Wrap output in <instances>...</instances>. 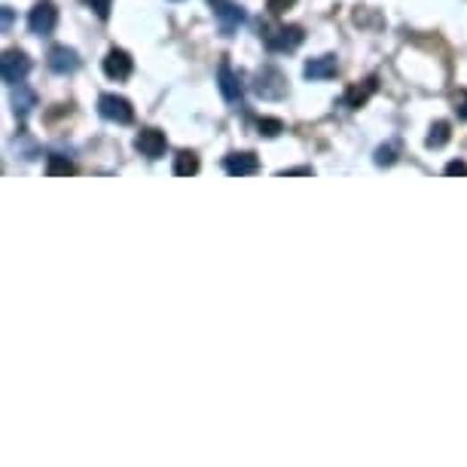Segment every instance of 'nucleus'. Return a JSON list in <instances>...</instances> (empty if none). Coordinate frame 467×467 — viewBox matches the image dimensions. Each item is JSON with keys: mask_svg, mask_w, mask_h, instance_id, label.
<instances>
[{"mask_svg": "<svg viewBox=\"0 0 467 467\" xmlns=\"http://www.w3.org/2000/svg\"><path fill=\"white\" fill-rule=\"evenodd\" d=\"M55 25H59V10H55V4L53 0H40V4L31 10V16H28V28H31V34L49 37V34L55 31Z\"/></svg>", "mask_w": 467, "mask_h": 467, "instance_id": "20e7f679", "label": "nucleus"}, {"mask_svg": "<svg viewBox=\"0 0 467 467\" xmlns=\"http://www.w3.org/2000/svg\"><path fill=\"white\" fill-rule=\"evenodd\" d=\"M394 160H397V147L394 143H385V147L376 150V165H394Z\"/></svg>", "mask_w": 467, "mask_h": 467, "instance_id": "6ab92c4d", "label": "nucleus"}, {"mask_svg": "<svg viewBox=\"0 0 467 467\" xmlns=\"http://www.w3.org/2000/svg\"><path fill=\"white\" fill-rule=\"evenodd\" d=\"M0 74L10 86L25 83V77L31 74V59L21 49H6L4 59H0Z\"/></svg>", "mask_w": 467, "mask_h": 467, "instance_id": "7ed1b4c3", "label": "nucleus"}, {"mask_svg": "<svg viewBox=\"0 0 467 467\" xmlns=\"http://www.w3.org/2000/svg\"><path fill=\"white\" fill-rule=\"evenodd\" d=\"M46 64H49V70H55V74H74V70L80 68V55H77L70 46H53L46 55Z\"/></svg>", "mask_w": 467, "mask_h": 467, "instance_id": "1a4fd4ad", "label": "nucleus"}, {"mask_svg": "<svg viewBox=\"0 0 467 467\" xmlns=\"http://www.w3.org/2000/svg\"><path fill=\"white\" fill-rule=\"evenodd\" d=\"M132 70H135V61L126 49H111V53L104 55V74L111 77V80H128Z\"/></svg>", "mask_w": 467, "mask_h": 467, "instance_id": "6e6552de", "label": "nucleus"}, {"mask_svg": "<svg viewBox=\"0 0 467 467\" xmlns=\"http://www.w3.org/2000/svg\"><path fill=\"white\" fill-rule=\"evenodd\" d=\"M293 4H297V0H269V4H266V10H269L272 16H282V12L291 10Z\"/></svg>", "mask_w": 467, "mask_h": 467, "instance_id": "412c9836", "label": "nucleus"}, {"mask_svg": "<svg viewBox=\"0 0 467 467\" xmlns=\"http://www.w3.org/2000/svg\"><path fill=\"white\" fill-rule=\"evenodd\" d=\"M214 6V16L220 21V31L226 34V37H233V31L244 21V10L239 4H233V0H211Z\"/></svg>", "mask_w": 467, "mask_h": 467, "instance_id": "0eeeda50", "label": "nucleus"}, {"mask_svg": "<svg viewBox=\"0 0 467 467\" xmlns=\"http://www.w3.org/2000/svg\"><path fill=\"white\" fill-rule=\"evenodd\" d=\"M254 92L263 98V102H278V98L287 95V77L278 68L266 64V68L257 70V77H254Z\"/></svg>", "mask_w": 467, "mask_h": 467, "instance_id": "f257e3e1", "label": "nucleus"}, {"mask_svg": "<svg viewBox=\"0 0 467 467\" xmlns=\"http://www.w3.org/2000/svg\"><path fill=\"white\" fill-rule=\"evenodd\" d=\"M373 92H376V77H370V80H364V83L348 86L346 95H342V102H346V107H351V111H357V107H364L366 102H370Z\"/></svg>", "mask_w": 467, "mask_h": 467, "instance_id": "ddd939ff", "label": "nucleus"}, {"mask_svg": "<svg viewBox=\"0 0 467 467\" xmlns=\"http://www.w3.org/2000/svg\"><path fill=\"white\" fill-rule=\"evenodd\" d=\"M336 70H340L336 55H321V59L306 61V77H308V80H330V77H336Z\"/></svg>", "mask_w": 467, "mask_h": 467, "instance_id": "f8f14e48", "label": "nucleus"}, {"mask_svg": "<svg viewBox=\"0 0 467 467\" xmlns=\"http://www.w3.org/2000/svg\"><path fill=\"white\" fill-rule=\"evenodd\" d=\"M98 113L111 122H119V126H128L135 119V107L128 98L122 95H102L98 98Z\"/></svg>", "mask_w": 467, "mask_h": 467, "instance_id": "39448f33", "label": "nucleus"}, {"mask_svg": "<svg viewBox=\"0 0 467 467\" xmlns=\"http://www.w3.org/2000/svg\"><path fill=\"white\" fill-rule=\"evenodd\" d=\"M83 4H89L92 10H95L98 19H107V16H111V0H83Z\"/></svg>", "mask_w": 467, "mask_h": 467, "instance_id": "aec40b11", "label": "nucleus"}, {"mask_svg": "<svg viewBox=\"0 0 467 467\" xmlns=\"http://www.w3.org/2000/svg\"><path fill=\"white\" fill-rule=\"evenodd\" d=\"M224 168H226V175H233V177H248L260 171V160H257L254 153H229L224 160Z\"/></svg>", "mask_w": 467, "mask_h": 467, "instance_id": "9d476101", "label": "nucleus"}, {"mask_svg": "<svg viewBox=\"0 0 467 467\" xmlns=\"http://www.w3.org/2000/svg\"><path fill=\"white\" fill-rule=\"evenodd\" d=\"M217 86H220V92H224L226 102H242V92H244L242 77L235 74V70L229 68L226 61L220 64V70H217Z\"/></svg>", "mask_w": 467, "mask_h": 467, "instance_id": "9b49d317", "label": "nucleus"}, {"mask_svg": "<svg viewBox=\"0 0 467 467\" xmlns=\"http://www.w3.org/2000/svg\"><path fill=\"white\" fill-rule=\"evenodd\" d=\"M449 138H452L449 122H434V126H430V135H428V147L430 150H440V147H447Z\"/></svg>", "mask_w": 467, "mask_h": 467, "instance_id": "dca6fc26", "label": "nucleus"}, {"mask_svg": "<svg viewBox=\"0 0 467 467\" xmlns=\"http://www.w3.org/2000/svg\"><path fill=\"white\" fill-rule=\"evenodd\" d=\"M263 40L272 53H291V49H297L299 43L306 40V31L299 25H278V28H266Z\"/></svg>", "mask_w": 467, "mask_h": 467, "instance_id": "f03ea898", "label": "nucleus"}, {"mask_svg": "<svg viewBox=\"0 0 467 467\" xmlns=\"http://www.w3.org/2000/svg\"><path fill=\"white\" fill-rule=\"evenodd\" d=\"M34 104H37V98H34V92L28 89L25 83L12 86V107H16V113H21V117H25V113L31 111Z\"/></svg>", "mask_w": 467, "mask_h": 467, "instance_id": "2eb2a0df", "label": "nucleus"}, {"mask_svg": "<svg viewBox=\"0 0 467 467\" xmlns=\"http://www.w3.org/2000/svg\"><path fill=\"white\" fill-rule=\"evenodd\" d=\"M10 21H12V10L10 6H4V28H10Z\"/></svg>", "mask_w": 467, "mask_h": 467, "instance_id": "393cba45", "label": "nucleus"}, {"mask_svg": "<svg viewBox=\"0 0 467 467\" xmlns=\"http://www.w3.org/2000/svg\"><path fill=\"white\" fill-rule=\"evenodd\" d=\"M447 175H452V177H455V175H467V162H449L447 165Z\"/></svg>", "mask_w": 467, "mask_h": 467, "instance_id": "5701e85b", "label": "nucleus"}, {"mask_svg": "<svg viewBox=\"0 0 467 467\" xmlns=\"http://www.w3.org/2000/svg\"><path fill=\"white\" fill-rule=\"evenodd\" d=\"M135 150L141 156H147V160H162L165 150H168V141H165L160 128H141L138 138H135Z\"/></svg>", "mask_w": 467, "mask_h": 467, "instance_id": "423d86ee", "label": "nucleus"}, {"mask_svg": "<svg viewBox=\"0 0 467 467\" xmlns=\"http://www.w3.org/2000/svg\"><path fill=\"white\" fill-rule=\"evenodd\" d=\"M175 175H177V177H193V175H199V156L193 153V150H181V153L175 156Z\"/></svg>", "mask_w": 467, "mask_h": 467, "instance_id": "4468645a", "label": "nucleus"}, {"mask_svg": "<svg viewBox=\"0 0 467 467\" xmlns=\"http://www.w3.org/2000/svg\"><path fill=\"white\" fill-rule=\"evenodd\" d=\"M282 175H312V168H287Z\"/></svg>", "mask_w": 467, "mask_h": 467, "instance_id": "b1692460", "label": "nucleus"}, {"mask_svg": "<svg viewBox=\"0 0 467 467\" xmlns=\"http://www.w3.org/2000/svg\"><path fill=\"white\" fill-rule=\"evenodd\" d=\"M257 128H260L263 138H278V135L284 132V122L282 119H272V117H263L257 122Z\"/></svg>", "mask_w": 467, "mask_h": 467, "instance_id": "a211bd4d", "label": "nucleus"}, {"mask_svg": "<svg viewBox=\"0 0 467 467\" xmlns=\"http://www.w3.org/2000/svg\"><path fill=\"white\" fill-rule=\"evenodd\" d=\"M455 113H458V119H467V89H462L455 95Z\"/></svg>", "mask_w": 467, "mask_h": 467, "instance_id": "4be33fe9", "label": "nucleus"}, {"mask_svg": "<svg viewBox=\"0 0 467 467\" xmlns=\"http://www.w3.org/2000/svg\"><path fill=\"white\" fill-rule=\"evenodd\" d=\"M74 162H68V160H64V156H49V160H46V175L49 177H59V175H64V177H68V175H74Z\"/></svg>", "mask_w": 467, "mask_h": 467, "instance_id": "f3484780", "label": "nucleus"}]
</instances>
